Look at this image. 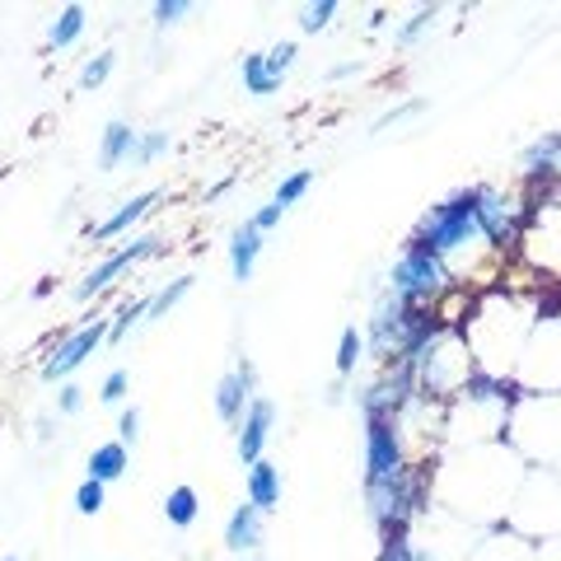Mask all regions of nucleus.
<instances>
[{"mask_svg": "<svg viewBox=\"0 0 561 561\" xmlns=\"http://www.w3.org/2000/svg\"><path fill=\"white\" fill-rule=\"evenodd\" d=\"M136 146H140V131L131 122H108V127H103V140H99V169L113 173L117 164H127L136 154Z\"/></svg>", "mask_w": 561, "mask_h": 561, "instance_id": "nucleus-12", "label": "nucleus"}, {"mask_svg": "<svg viewBox=\"0 0 561 561\" xmlns=\"http://www.w3.org/2000/svg\"><path fill=\"white\" fill-rule=\"evenodd\" d=\"M113 66H117V51H99V57H90V61H84L80 80H76V84H80V94H94L99 84L113 76Z\"/></svg>", "mask_w": 561, "mask_h": 561, "instance_id": "nucleus-21", "label": "nucleus"}, {"mask_svg": "<svg viewBox=\"0 0 561 561\" xmlns=\"http://www.w3.org/2000/svg\"><path fill=\"white\" fill-rule=\"evenodd\" d=\"M280 216H286V210H280L276 202H267V206H262V210H257V216H253V225H257V230H262V234H267V230H276V225H280Z\"/></svg>", "mask_w": 561, "mask_h": 561, "instance_id": "nucleus-34", "label": "nucleus"}, {"mask_svg": "<svg viewBox=\"0 0 561 561\" xmlns=\"http://www.w3.org/2000/svg\"><path fill=\"white\" fill-rule=\"evenodd\" d=\"M154 253H160V239H154V234H136V239L127 243V249L108 253V257H103V262H99V267H94L90 276L80 280V286H76V300H80V305H84V300H94V295H103V290H108L113 280L122 276V272H131L136 262H146V257H154Z\"/></svg>", "mask_w": 561, "mask_h": 561, "instance_id": "nucleus-6", "label": "nucleus"}, {"mask_svg": "<svg viewBox=\"0 0 561 561\" xmlns=\"http://www.w3.org/2000/svg\"><path fill=\"white\" fill-rule=\"evenodd\" d=\"M146 309H150L146 295H140V300H122V305H117V319L108 323V342H122V337H127V328L146 319Z\"/></svg>", "mask_w": 561, "mask_h": 561, "instance_id": "nucleus-22", "label": "nucleus"}, {"mask_svg": "<svg viewBox=\"0 0 561 561\" xmlns=\"http://www.w3.org/2000/svg\"><path fill=\"white\" fill-rule=\"evenodd\" d=\"M342 398H346V379H332V383H328V402H332V408H337Z\"/></svg>", "mask_w": 561, "mask_h": 561, "instance_id": "nucleus-36", "label": "nucleus"}, {"mask_svg": "<svg viewBox=\"0 0 561 561\" xmlns=\"http://www.w3.org/2000/svg\"><path fill=\"white\" fill-rule=\"evenodd\" d=\"M472 202H478V230H482V239L496 243V249H505V243H511V234H515L511 202H505L496 187H486V183L472 187Z\"/></svg>", "mask_w": 561, "mask_h": 561, "instance_id": "nucleus-9", "label": "nucleus"}, {"mask_svg": "<svg viewBox=\"0 0 561 561\" xmlns=\"http://www.w3.org/2000/svg\"><path fill=\"white\" fill-rule=\"evenodd\" d=\"M117 440L122 445H136L140 440V408H122V416H117Z\"/></svg>", "mask_w": 561, "mask_h": 561, "instance_id": "nucleus-31", "label": "nucleus"}, {"mask_svg": "<svg viewBox=\"0 0 561 561\" xmlns=\"http://www.w3.org/2000/svg\"><path fill=\"white\" fill-rule=\"evenodd\" d=\"M80 408H84V389H80V383H61V389H57V412L76 416Z\"/></svg>", "mask_w": 561, "mask_h": 561, "instance_id": "nucleus-32", "label": "nucleus"}, {"mask_svg": "<svg viewBox=\"0 0 561 561\" xmlns=\"http://www.w3.org/2000/svg\"><path fill=\"white\" fill-rule=\"evenodd\" d=\"M332 14H337V0H313V5L300 10V28L305 33H323L332 24Z\"/></svg>", "mask_w": 561, "mask_h": 561, "instance_id": "nucleus-24", "label": "nucleus"}, {"mask_svg": "<svg viewBox=\"0 0 561 561\" xmlns=\"http://www.w3.org/2000/svg\"><path fill=\"white\" fill-rule=\"evenodd\" d=\"M84 24H90V14H84V5H66L57 20L47 24V47L57 51V47H70L84 33Z\"/></svg>", "mask_w": 561, "mask_h": 561, "instance_id": "nucleus-18", "label": "nucleus"}, {"mask_svg": "<svg viewBox=\"0 0 561 561\" xmlns=\"http://www.w3.org/2000/svg\"><path fill=\"white\" fill-rule=\"evenodd\" d=\"M365 505H370V519L379 534L412 529V519L426 511V468L408 463L402 472H393V478L365 482Z\"/></svg>", "mask_w": 561, "mask_h": 561, "instance_id": "nucleus-1", "label": "nucleus"}, {"mask_svg": "<svg viewBox=\"0 0 561 561\" xmlns=\"http://www.w3.org/2000/svg\"><path fill=\"white\" fill-rule=\"evenodd\" d=\"M127 389H131V375L127 370H108V375H103V383H99V398L103 402H122V398H127Z\"/></svg>", "mask_w": 561, "mask_h": 561, "instance_id": "nucleus-28", "label": "nucleus"}, {"mask_svg": "<svg viewBox=\"0 0 561 561\" xmlns=\"http://www.w3.org/2000/svg\"><path fill=\"white\" fill-rule=\"evenodd\" d=\"M365 360V332L356 328H342V342H337V379H351L356 365Z\"/></svg>", "mask_w": 561, "mask_h": 561, "instance_id": "nucleus-20", "label": "nucleus"}, {"mask_svg": "<svg viewBox=\"0 0 561 561\" xmlns=\"http://www.w3.org/2000/svg\"><path fill=\"white\" fill-rule=\"evenodd\" d=\"M187 10H192L187 0H160V5H154V24H160V28H169V24H179Z\"/></svg>", "mask_w": 561, "mask_h": 561, "instance_id": "nucleus-33", "label": "nucleus"}, {"mask_svg": "<svg viewBox=\"0 0 561 561\" xmlns=\"http://www.w3.org/2000/svg\"><path fill=\"white\" fill-rule=\"evenodd\" d=\"M243 491H249V505H257L262 515H272L280 505V468L272 459H257L243 478Z\"/></svg>", "mask_w": 561, "mask_h": 561, "instance_id": "nucleus-13", "label": "nucleus"}, {"mask_svg": "<svg viewBox=\"0 0 561 561\" xmlns=\"http://www.w3.org/2000/svg\"><path fill=\"white\" fill-rule=\"evenodd\" d=\"M295 57H300V47H295L290 38H286V43H276V47H267V66L276 70V76H286V70L295 66Z\"/></svg>", "mask_w": 561, "mask_h": 561, "instance_id": "nucleus-30", "label": "nucleus"}, {"mask_svg": "<svg viewBox=\"0 0 561 561\" xmlns=\"http://www.w3.org/2000/svg\"><path fill=\"white\" fill-rule=\"evenodd\" d=\"M421 108H426V103H408V108H393V113H383V117L375 122V131H389V127H398L402 117H412V113H421Z\"/></svg>", "mask_w": 561, "mask_h": 561, "instance_id": "nucleus-35", "label": "nucleus"}, {"mask_svg": "<svg viewBox=\"0 0 561 561\" xmlns=\"http://www.w3.org/2000/svg\"><path fill=\"white\" fill-rule=\"evenodd\" d=\"M154 202H160V187H150V192H136V197H131V202H122V206L113 210L108 220H99V225H94V230H90V239H94V243H103V239H117V234H127L136 220H146V216H150V206H154Z\"/></svg>", "mask_w": 561, "mask_h": 561, "instance_id": "nucleus-10", "label": "nucleus"}, {"mask_svg": "<svg viewBox=\"0 0 561 561\" xmlns=\"http://www.w3.org/2000/svg\"><path fill=\"white\" fill-rule=\"evenodd\" d=\"M431 20H435V5H421V10L412 14V20H408V24H402V33H398V43H402V47H408V43H416V38H421V33H426V28H431Z\"/></svg>", "mask_w": 561, "mask_h": 561, "instance_id": "nucleus-29", "label": "nucleus"}, {"mask_svg": "<svg viewBox=\"0 0 561 561\" xmlns=\"http://www.w3.org/2000/svg\"><path fill=\"white\" fill-rule=\"evenodd\" d=\"M90 478L94 482H117V478H127V468H131V454H127V445L122 440H108V445H94V454H90Z\"/></svg>", "mask_w": 561, "mask_h": 561, "instance_id": "nucleus-15", "label": "nucleus"}, {"mask_svg": "<svg viewBox=\"0 0 561 561\" xmlns=\"http://www.w3.org/2000/svg\"><path fill=\"white\" fill-rule=\"evenodd\" d=\"M164 150H169V131H146L140 136V146H136V154H131V164H154Z\"/></svg>", "mask_w": 561, "mask_h": 561, "instance_id": "nucleus-26", "label": "nucleus"}, {"mask_svg": "<svg viewBox=\"0 0 561 561\" xmlns=\"http://www.w3.org/2000/svg\"><path fill=\"white\" fill-rule=\"evenodd\" d=\"M0 561H20V557H14V552H10V557H0Z\"/></svg>", "mask_w": 561, "mask_h": 561, "instance_id": "nucleus-37", "label": "nucleus"}, {"mask_svg": "<svg viewBox=\"0 0 561 561\" xmlns=\"http://www.w3.org/2000/svg\"><path fill=\"white\" fill-rule=\"evenodd\" d=\"M445 286H449L445 257H435L431 249H416V243H408V249L398 253L393 272H389V295H398L402 305L431 309V305H435V295H440Z\"/></svg>", "mask_w": 561, "mask_h": 561, "instance_id": "nucleus-3", "label": "nucleus"}, {"mask_svg": "<svg viewBox=\"0 0 561 561\" xmlns=\"http://www.w3.org/2000/svg\"><path fill=\"white\" fill-rule=\"evenodd\" d=\"M482 239L478 230V202H472V187H459L454 197H445L440 206H431L426 216H421V225L412 230L408 243H416V249H431L435 257H449L454 249H463V243Z\"/></svg>", "mask_w": 561, "mask_h": 561, "instance_id": "nucleus-2", "label": "nucleus"}, {"mask_svg": "<svg viewBox=\"0 0 561 561\" xmlns=\"http://www.w3.org/2000/svg\"><path fill=\"white\" fill-rule=\"evenodd\" d=\"M262 519H267V515H262L257 505H249V501L234 505V515L225 519V548H230V552L257 548V542H262Z\"/></svg>", "mask_w": 561, "mask_h": 561, "instance_id": "nucleus-14", "label": "nucleus"}, {"mask_svg": "<svg viewBox=\"0 0 561 561\" xmlns=\"http://www.w3.org/2000/svg\"><path fill=\"white\" fill-rule=\"evenodd\" d=\"M192 280L197 276H179V280H169V286L160 290V295H150V309H146V323H160V319H169V309L183 300V295L192 290Z\"/></svg>", "mask_w": 561, "mask_h": 561, "instance_id": "nucleus-19", "label": "nucleus"}, {"mask_svg": "<svg viewBox=\"0 0 561 561\" xmlns=\"http://www.w3.org/2000/svg\"><path fill=\"white\" fill-rule=\"evenodd\" d=\"M280 80L286 76H276V70L267 66V51H249V57H243V90H249L253 99L280 94Z\"/></svg>", "mask_w": 561, "mask_h": 561, "instance_id": "nucleus-16", "label": "nucleus"}, {"mask_svg": "<svg viewBox=\"0 0 561 561\" xmlns=\"http://www.w3.org/2000/svg\"><path fill=\"white\" fill-rule=\"evenodd\" d=\"M202 515V496H197V486H173L169 496H164V519L173 524V529H192Z\"/></svg>", "mask_w": 561, "mask_h": 561, "instance_id": "nucleus-17", "label": "nucleus"}, {"mask_svg": "<svg viewBox=\"0 0 561 561\" xmlns=\"http://www.w3.org/2000/svg\"><path fill=\"white\" fill-rule=\"evenodd\" d=\"M309 183H313V169H295L290 179H280V187H276V197H272V202H276L280 210H290V206L309 192Z\"/></svg>", "mask_w": 561, "mask_h": 561, "instance_id": "nucleus-23", "label": "nucleus"}, {"mask_svg": "<svg viewBox=\"0 0 561 561\" xmlns=\"http://www.w3.org/2000/svg\"><path fill=\"white\" fill-rule=\"evenodd\" d=\"M408 468V449H402V426L398 416H379L365 421V482L393 478V472Z\"/></svg>", "mask_w": 561, "mask_h": 561, "instance_id": "nucleus-5", "label": "nucleus"}, {"mask_svg": "<svg viewBox=\"0 0 561 561\" xmlns=\"http://www.w3.org/2000/svg\"><path fill=\"white\" fill-rule=\"evenodd\" d=\"M103 342H108V323H103V319L84 323V328L61 332L57 346H51L47 356H43V379H47V383H57V379H61V383H70V375H76L80 365L90 360Z\"/></svg>", "mask_w": 561, "mask_h": 561, "instance_id": "nucleus-4", "label": "nucleus"}, {"mask_svg": "<svg viewBox=\"0 0 561 561\" xmlns=\"http://www.w3.org/2000/svg\"><path fill=\"white\" fill-rule=\"evenodd\" d=\"M262 239H267V234H262L253 220H243V225H234V230H230V272H234L239 286H243V280H253Z\"/></svg>", "mask_w": 561, "mask_h": 561, "instance_id": "nucleus-11", "label": "nucleus"}, {"mask_svg": "<svg viewBox=\"0 0 561 561\" xmlns=\"http://www.w3.org/2000/svg\"><path fill=\"white\" fill-rule=\"evenodd\" d=\"M76 511H80V515H99V511H103V482L84 478V482L76 486Z\"/></svg>", "mask_w": 561, "mask_h": 561, "instance_id": "nucleus-27", "label": "nucleus"}, {"mask_svg": "<svg viewBox=\"0 0 561 561\" xmlns=\"http://www.w3.org/2000/svg\"><path fill=\"white\" fill-rule=\"evenodd\" d=\"M253 398H257V370H253V360H239L234 370L220 375V383H216V416L239 426V416Z\"/></svg>", "mask_w": 561, "mask_h": 561, "instance_id": "nucleus-8", "label": "nucleus"}, {"mask_svg": "<svg viewBox=\"0 0 561 561\" xmlns=\"http://www.w3.org/2000/svg\"><path fill=\"white\" fill-rule=\"evenodd\" d=\"M272 426H276V402L257 393L239 416V463L243 468H253L262 459V449L272 440Z\"/></svg>", "mask_w": 561, "mask_h": 561, "instance_id": "nucleus-7", "label": "nucleus"}, {"mask_svg": "<svg viewBox=\"0 0 561 561\" xmlns=\"http://www.w3.org/2000/svg\"><path fill=\"white\" fill-rule=\"evenodd\" d=\"M379 561H416V552H412V534H408V529H393V534H383Z\"/></svg>", "mask_w": 561, "mask_h": 561, "instance_id": "nucleus-25", "label": "nucleus"}]
</instances>
